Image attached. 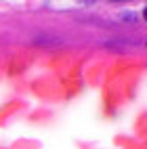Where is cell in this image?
<instances>
[{"mask_svg": "<svg viewBox=\"0 0 147 149\" xmlns=\"http://www.w3.org/2000/svg\"><path fill=\"white\" fill-rule=\"evenodd\" d=\"M143 17H145V19H147V8H145V11H143Z\"/></svg>", "mask_w": 147, "mask_h": 149, "instance_id": "6da1fadb", "label": "cell"}]
</instances>
